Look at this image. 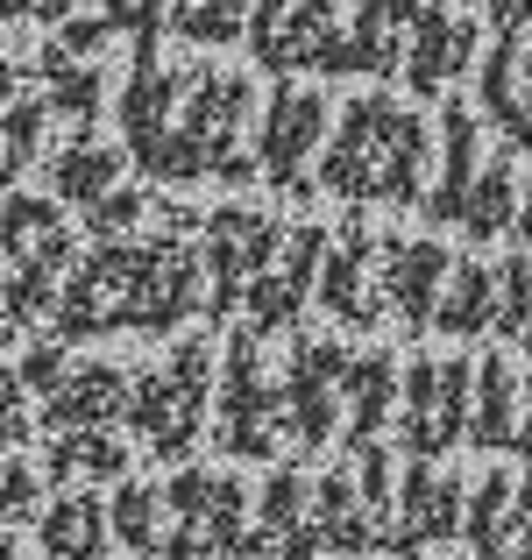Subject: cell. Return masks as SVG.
Listing matches in <instances>:
<instances>
[{
  "instance_id": "cell-1",
  "label": "cell",
  "mask_w": 532,
  "mask_h": 560,
  "mask_svg": "<svg viewBox=\"0 0 532 560\" xmlns=\"http://www.w3.org/2000/svg\"><path fill=\"white\" fill-rule=\"evenodd\" d=\"M320 185L334 199H355V206H412L426 185V121L391 93H369V100H348L342 121H327V142H320Z\"/></svg>"
},
{
  "instance_id": "cell-2",
  "label": "cell",
  "mask_w": 532,
  "mask_h": 560,
  "mask_svg": "<svg viewBox=\"0 0 532 560\" xmlns=\"http://www.w3.org/2000/svg\"><path fill=\"white\" fill-rule=\"evenodd\" d=\"M248 93L242 71H213V65H192L185 71V100H177V121L171 136L142 156L157 185H192V178H220V185H248L256 178V156H248L242 128H248Z\"/></svg>"
},
{
  "instance_id": "cell-3",
  "label": "cell",
  "mask_w": 532,
  "mask_h": 560,
  "mask_svg": "<svg viewBox=\"0 0 532 560\" xmlns=\"http://www.w3.org/2000/svg\"><path fill=\"white\" fill-rule=\"evenodd\" d=\"M206 405H213V348L185 334L157 370L128 376L122 425L157 454V462H185L192 440H199V425H206Z\"/></svg>"
},
{
  "instance_id": "cell-4",
  "label": "cell",
  "mask_w": 532,
  "mask_h": 560,
  "mask_svg": "<svg viewBox=\"0 0 532 560\" xmlns=\"http://www.w3.org/2000/svg\"><path fill=\"white\" fill-rule=\"evenodd\" d=\"M242 511H248V497H242V482L228 476V468H185V476H171V490H164V518H171V533H164V547L157 553H171V560H256L263 553V539L242 525Z\"/></svg>"
},
{
  "instance_id": "cell-5",
  "label": "cell",
  "mask_w": 532,
  "mask_h": 560,
  "mask_svg": "<svg viewBox=\"0 0 532 560\" xmlns=\"http://www.w3.org/2000/svg\"><path fill=\"white\" fill-rule=\"evenodd\" d=\"M213 405H220V454L263 462V454L285 447V411H277V390L263 383V334H248V327L228 334Z\"/></svg>"
},
{
  "instance_id": "cell-6",
  "label": "cell",
  "mask_w": 532,
  "mask_h": 560,
  "mask_svg": "<svg viewBox=\"0 0 532 560\" xmlns=\"http://www.w3.org/2000/svg\"><path fill=\"white\" fill-rule=\"evenodd\" d=\"M397 397H405V405H397L391 419L405 425V447L419 454V462L448 454L469 425V355H419L412 376L397 383Z\"/></svg>"
},
{
  "instance_id": "cell-7",
  "label": "cell",
  "mask_w": 532,
  "mask_h": 560,
  "mask_svg": "<svg viewBox=\"0 0 532 560\" xmlns=\"http://www.w3.org/2000/svg\"><path fill=\"white\" fill-rule=\"evenodd\" d=\"M277 220L256 213V206H220L213 220H206V248H199V270H206V313L228 319L234 305H242L248 277L270 270L277 256Z\"/></svg>"
},
{
  "instance_id": "cell-8",
  "label": "cell",
  "mask_w": 532,
  "mask_h": 560,
  "mask_svg": "<svg viewBox=\"0 0 532 560\" xmlns=\"http://www.w3.org/2000/svg\"><path fill=\"white\" fill-rule=\"evenodd\" d=\"M327 93H313V85H277L270 107H263L256 121V178H270L277 191H305V164L320 156V142H327Z\"/></svg>"
},
{
  "instance_id": "cell-9",
  "label": "cell",
  "mask_w": 532,
  "mask_h": 560,
  "mask_svg": "<svg viewBox=\"0 0 532 560\" xmlns=\"http://www.w3.org/2000/svg\"><path fill=\"white\" fill-rule=\"evenodd\" d=\"M320 248H327V228H313V220H299V228L277 234L270 270L248 277L242 305H234L248 334H285V327H299V305L313 299V277H320Z\"/></svg>"
},
{
  "instance_id": "cell-10",
  "label": "cell",
  "mask_w": 532,
  "mask_h": 560,
  "mask_svg": "<svg viewBox=\"0 0 532 560\" xmlns=\"http://www.w3.org/2000/svg\"><path fill=\"white\" fill-rule=\"evenodd\" d=\"M348 348L320 341V334H299L285 362V383H277V411H285V440L299 447H327L334 419H342V397H334V376H342Z\"/></svg>"
},
{
  "instance_id": "cell-11",
  "label": "cell",
  "mask_w": 532,
  "mask_h": 560,
  "mask_svg": "<svg viewBox=\"0 0 532 560\" xmlns=\"http://www.w3.org/2000/svg\"><path fill=\"white\" fill-rule=\"evenodd\" d=\"M313 299L327 305L342 327H377L383 319V291H377V228L362 220H342V234H327L320 248V277H313Z\"/></svg>"
},
{
  "instance_id": "cell-12",
  "label": "cell",
  "mask_w": 532,
  "mask_h": 560,
  "mask_svg": "<svg viewBox=\"0 0 532 560\" xmlns=\"http://www.w3.org/2000/svg\"><path fill=\"white\" fill-rule=\"evenodd\" d=\"M469 57H476V14H462L454 0H419L405 28V57H397L412 93H448L469 71Z\"/></svg>"
},
{
  "instance_id": "cell-13",
  "label": "cell",
  "mask_w": 532,
  "mask_h": 560,
  "mask_svg": "<svg viewBox=\"0 0 532 560\" xmlns=\"http://www.w3.org/2000/svg\"><path fill=\"white\" fill-rule=\"evenodd\" d=\"M334 8H342V0H256L248 22H242L256 65H270V71L320 65V50H327V36H334Z\"/></svg>"
},
{
  "instance_id": "cell-14",
  "label": "cell",
  "mask_w": 532,
  "mask_h": 560,
  "mask_svg": "<svg viewBox=\"0 0 532 560\" xmlns=\"http://www.w3.org/2000/svg\"><path fill=\"white\" fill-rule=\"evenodd\" d=\"M440 277H448V242L433 234H377V291H383V313L405 319V327H426L440 299Z\"/></svg>"
},
{
  "instance_id": "cell-15",
  "label": "cell",
  "mask_w": 532,
  "mask_h": 560,
  "mask_svg": "<svg viewBox=\"0 0 532 560\" xmlns=\"http://www.w3.org/2000/svg\"><path fill=\"white\" fill-rule=\"evenodd\" d=\"M412 14H419V0H355V28H348V36L334 28L313 71H334V79H348V71L391 79L397 57H405V28H412Z\"/></svg>"
},
{
  "instance_id": "cell-16",
  "label": "cell",
  "mask_w": 532,
  "mask_h": 560,
  "mask_svg": "<svg viewBox=\"0 0 532 560\" xmlns=\"http://www.w3.org/2000/svg\"><path fill=\"white\" fill-rule=\"evenodd\" d=\"M177 100H185V71L164 65L157 43H136V57H128V85H122V136H128V156H136V164L171 136Z\"/></svg>"
},
{
  "instance_id": "cell-17",
  "label": "cell",
  "mask_w": 532,
  "mask_h": 560,
  "mask_svg": "<svg viewBox=\"0 0 532 560\" xmlns=\"http://www.w3.org/2000/svg\"><path fill=\"white\" fill-rule=\"evenodd\" d=\"M462 497L469 490L448 476V468H433V462L412 454V468L397 476V533H391V547L419 553V547H433V539H454L462 533Z\"/></svg>"
},
{
  "instance_id": "cell-18",
  "label": "cell",
  "mask_w": 532,
  "mask_h": 560,
  "mask_svg": "<svg viewBox=\"0 0 532 560\" xmlns=\"http://www.w3.org/2000/svg\"><path fill=\"white\" fill-rule=\"evenodd\" d=\"M128 411V376L114 362H65V376L43 390V425L71 433V425H122Z\"/></svg>"
},
{
  "instance_id": "cell-19",
  "label": "cell",
  "mask_w": 532,
  "mask_h": 560,
  "mask_svg": "<svg viewBox=\"0 0 532 560\" xmlns=\"http://www.w3.org/2000/svg\"><path fill=\"white\" fill-rule=\"evenodd\" d=\"M334 397H342V411H348V440H377L397 411V355L391 348L348 355L342 376H334Z\"/></svg>"
},
{
  "instance_id": "cell-20",
  "label": "cell",
  "mask_w": 532,
  "mask_h": 560,
  "mask_svg": "<svg viewBox=\"0 0 532 560\" xmlns=\"http://www.w3.org/2000/svg\"><path fill=\"white\" fill-rule=\"evenodd\" d=\"M305 504H313V518H305L313 553H362V547H377V511L355 497L348 468H327L320 490H305Z\"/></svg>"
},
{
  "instance_id": "cell-21",
  "label": "cell",
  "mask_w": 532,
  "mask_h": 560,
  "mask_svg": "<svg viewBox=\"0 0 532 560\" xmlns=\"http://www.w3.org/2000/svg\"><path fill=\"white\" fill-rule=\"evenodd\" d=\"M519 28H497V50L483 57V79H476V100L483 114L497 121V136L511 150H532V100H525V79H519Z\"/></svg>"
},
{
  "instance_id": "cell-22",
  "label": "cell",
  "mask_w": 532,
  "mask_h": 560,
  "mask_svg": "<svg viewBox=\"0 0 532 560\" xmlns=\"http://www.w3.org/2000/svg\"><path fill=\"white\" fill-rule=\"evenodd\" d=\"M490 313H497V277L476 256H448V277H440L426 327H440L448 341H476V334H490Z\"/></svg>"
},
{
  "instance_id": "cell-23",
  "label": "cell",
  "mask_w": 532,
  "mask_h": 560,
  "mask_svg": "<svg viewBox=\"0 0 532 560\" xmlns=\"http://www.w3.org/2000/svg\"><path fill=\"white\" fill-rule=\"evenodd\" d=\"M469 178H476V114H469V100H448V107H440V185L426 191V213H433L440 228L462 220Z\"/></svg>"
},
{
  "instance_id": "cell-24",
  "label": "cell",
  "mask_w": 532,
  "mask_h": 560,
  "mask_svg": "<svg viewBox=\"0 0 532 560\" xmlns=\"http://www.w3.org/2000/svg\"><path fill=\"white\" fill-rule=\"evenodd\" d=\"M43 476H50V482H71V476L122 482L128 476V440H122V425H71V433H50Z\"/></svg>"
},
{
  "instance_id": "cell-25",
  "label": "cell",
  "mask_w": 532,
  "mask_h": 560,
  "mask_svg": "<svg viewBox=\"0 0 532 560\" xmlns=\"http://www.w3.org/2000/svg\"><path fill=\"white\" fill-rule=\"evenodd\" d=\"M256 539L263 553H285V560H313V533H305V476L299 468H270L256 497Z\"/></svg>"
},
{
  "instance_id": "cell-26",
  "label": "cell",
  "mask_w": 532,
  "mask_h": 560,
  "mask_svg": "<svg viewBox=\"0 0 532 560\" xmlns=\"http://www.w3.org/2000/svg\"><path fill=\"white\" fill-rule=\"evenodd\" d=\"M476 447H511V433H519V362L511 355H483L476 370V405H469V425H462Z\"/></svg>"
},
{
  "instance_id": "cell-27",
  "label": "cell",
  "mask_w": 532,
  "mask_h": 560,
  "mask_svg": "<svg viewBox=\"0 0 532 560\" xmlns=\"http://www.w3.org/2000/svg\"><path fill=\"white\" fill-rule=\"evenodd\" d=\"M36 539H43L50 560H100L107 553V504L85 497V490L57 497V504L36 518Z\"/></svg>"
},
{
  "instance_id": "cell-28",
  "label": "cell",
  "mask_w": 532,
  "mask_h": 560,
  "mask_svg": "<svg viewBox=\"0 0 532 560\" xmlns=\"http://www.w3.org/2000/svg\"><path fill=\"white\" fill-rule=\"evenodd\" d=\"M122 171H128V156L122 150H107V142H65V150L50 156V191L57 199H71V206H93L100 191H114L122 185Z\"/></svg>"
},
{
  "instance_id": "cell-29",
  "label": "cell",
  "mask_w": 532,
  "mask_h": 560,
  "mask_svg": "<svg viewBox=\"0 0 532 560\" xmlns=\"http://www.w3.org/2000/svg\"><path fill=\"white\" fill-rule=\"evenodd\" d=\"M511 206H519V171H511V156L476 164V178H469V191H462V220H454V228H469V242H497V234H511Z\"/></svg>"
},
{
  "instance_id": "cell-30",
  "label": "cell",
  "mask_w": 532,
  "mask_h": 560,
  "mask_svg": "<svg viewBox=\"0 0 532 560\" xmlns=\"http://www.w3.org/2000/svg\"><path fill=\"white\" fill-rule=\"evenodd\" d=\"M36 71H43V107L71 128H85L107 100V79H100L93 57H36Z\"/></svg>"
},
{
  "instance_id": "cell-31",
  "label": "cell",
  "mask_w": 532,
  "mask_h": 560,
  "mask_svg": "<svg viewBox=\"0 0 532 560\" xmlns=\"http://www.w3.org/2000/svg\"><path fill=\"white\" fill-rule=\"evenodd\" d=\"M511 468H490L476 482V497H462V533H469V553L476 560H505L511 553Z\"/></svg>"
},
{
  "instance_id": "cell-32",
  "label": "cell",
  "mask_w": 532,
  "mask_h": 560,
  "mask_svg": "<svg viewBox=\"0 0 532 560\" xmlns=\"http://www.w3.org/2000/svg\"><path fill=\"white\" fill-rule=\"evenodd\" d=\"M248 8L256 0H171L164 28H177L185 43H206V50H228V43H242Z\"/></svg>"
},
{
  "instance_id": "cell-33",
  "label": "cell",
  "mask_w": 532,
  "mask_h": 560,
  "mask_svg": "<svg viewBox=\"0 0 532 560\" xmlns=\"http://www.w3.org/2000/svg\"><path fill=\"white\" fill-rule=\"evenodd\" d=\"M107 533H122L136 553H157L164 547V490L150 482H114V504H107Z\"/></svg>"
},
{
  "instance_id": "cell-34",
  "label": "cell",
  "mask_w": 532,
  "mask_h": 560,
  "mask_svg": "<svg viewBox=\"0 0 532 560\" xmlns=\"http://www.w3.org/2000/svg\"><path fill=\"white\" fill-rule=\"evenodd\" d=\"M490 277H497V313H490V327L505 334V341H525V327H532V262H525V248H519V256H505Z\"/></svg>"
},
{
  "instance_id": "cell-35",
  "label": "cell",
  "mask_w": 532,
  "mask_h": 560,
  "mask_svg": "<svg viewBox=\"0 0 532 560\" xmlns=\"http://www.w3.org/2000/svg\"><path fill=\"white\" fill-rule=\"evenodd\" d=\"M43 121H50V107H43V100H8V114H0V156H8L14 171L36 164V150H43Z\"/></svg>"
},
{
  "instance_id": "cell-36",
  "label": "cell",
  "mask_w": 532,
  "mask_h": 560,
  "mask_svg": "<svg viewBox=\"0 0 532 560\" xmlns=\"http://www.w3.org/2000/svg\"><path fill=\"white\" fill-rule=\"evenodd\" d=\"M57 228V206L50 199H0V256H22L28 242H43V234Z\"/></svg>"
},
{
  "instance_id": "cell-37",
  "label": "cell",
  "mask_w": 532,
  "mask_h": 560,
  "mask_svg": "<svg viewBox=\"0 0 532 560\" xmlns=\"http://www.w3.org/2000/svg\"><path fill=\"white\" fill-rule=\"evenodd\" d=\"M355 447V497H362L369 511H391V447H383V440H348Z\"/></svg>"
},
{
  "instance_id": "cell-38",
  "label": "cell",
  "mask_w": 532,
  "mask_h": 560,
  "mask_svg": "<svg viewBox=\"0 0 532 560\" xmlns=\"http://www.w3.org/2000/svg\"><path fill=\"white\" fill-rule=\"evenodd\" d=\"M142 213H150V199H142V191H100L93 206H85V228L100 234V242H114V234H136L142 228Z\"/></svg>"
},
{
  "instance_id": "cell-39",
  "label": "cell",
  "mask_w": 532,
  "mask_h": 560,
  "mask_svg": "<svg viewBox=\"0 0 532 560\" xmlns=\"http://www.w3.org/2000/svg\"><path fill=\"white\" fill-rule=\"evenodd\" d=\"M107 36H114V28H107V14H79V8H71L65 22L50 28L43 57H100V50H107Z\"/></svg>"
},
{
  "instance_id": "cell-40",
  "label": "cell",
  "mask_w": 532,
  "mask_h": 560,
  "mask_svg": "<svg viewBox=\"0 0 532 560\" xmlns=\"http://www.w3.org/2000/svg\"><path fill=\"white\" fill-rule=\"evenodd\" d=\"M164 8H171V0H107V28H114V36H136V43H157Z\"/></svg>"
},
{
  "instance_id": "cell-41",
  "label": "cell",
  "mask_w": 532,
  "mask_h": 560,
  "mask_svg": "<svg viewBox=\"0 0 532 560\" xmlns=\"http://www.w3.org/2000/svg\"><path fill=\"white\" fill-rule=\"evenodd\" d=\"M65 362H71V355H65V341H36L22 362H14V376H22V390H28V397H43L57 376H65Z\"/></svg>"
},
{
  "instance_id": "cell-42",
  "label": "cell",
  "mask_w": 532,
  "mask_h": 560,
  "mask_svg": "<svg viewBox=\"0 0 532 560\" xmlns=\"http://www.w3.org/2000/svg\"><path fill=\"white\" fill-rule=\"evenodd\" d=\"M36 468H28V462H8V468H0V533H8V525L14 518H22V511L28 504H36Z\"/></svg>"
},
{
  "instance_id": "cell-43",
  "label": "cell",
  "mask_w": 532,
  "mask_h": 560,
  "mask_svg": "<svg viewBox=\"0 0 532 560\" xmlns=\"http://www.w3.org/2000/svg\"><path fill=\"white\" fill-rule=\"evenodd\" d=\"M22 376H14V370H0V454H8L14 447V440H22L28 433V405H22Z\"/></svg>"
},
{
  "instance_id": "cell-44",
  "label": "cell",
  "mask_w": 532,
  "mask_h": 560,
  "mask_svg": "<svg viewBox=\"0 0 532 560\" xmlns=\"http://www.w3.org/2000/svg\"><path fill=\"white\" fill-rule=\"evenodd\" d=\"M511 539H519V560H532V476L511 482Z\"/></svg>"
},
{
  "instance_id": "cell-45",
  "label": "cell",
  "mask_w": 532,
  "mask_h": 560,
  "mask_svg": "<svg viewBox=\"0 0 532 560\" xmlns=\"http://www.w3.org/2000/svg\"><path fill=\"white\" fill-rule=\"evenodd\" d=\"M490 22H497V28H519V22H532V0H490Z\"/></svg>"
},
{
  "instance_id": "cell-46",
  "label": "cell",
  "mask_w": 532,
  "mask_h": 560,
  "mask_svg": "<svg viewBox=\"0 0 532 560\" xmlns=\"http://www.w3.org/2000/svg\"><path fill=\"white\" fill-rule=\"evenodd\" d=\"M511 234H519V242L532 248V178L519 185V206H511Z\"/></svg>"
},
{
  "instance_id": "cell-47",
  "label": "cell",
  "mask_w": 532,
  "mask_h": 560,
  "mask_svg": "<svg viewBox=\"0 0 532 560\" xmlns=\"http://www.w3.org/2000/svg\"><path fill=\"white\" fill-rule=\"evenodd\" d=\"M519 433H511V447H519V454H532V370H525V390H519Z\"/></svg>"
},
{
  "instance_id": "cell-48",
  "label": "cell",
  "mask_w": 532,
  "mask_h": 560,
  "mask_svg": "<svg viewBox=\"0 0 532 560\" xmlns=\"http://www.w3.org/2000/svg\"><path fill=\"white\" fill-rule=\"evenodd\" d=\"M71 8H79V0H36V8H28V14H43V22H65Z\"/></svg>"
},
{
  "instance_id": "cell-49",
  "label": "cell",
  "mask_w": 532,
  "mask_h": 560,
  "mask_svg": "<svg viewBox=\"0 0 532 560\" xmlns=\"http://www.w3.org/2000/svg\"><path fill=\"white\" fill-rule=\"evenodd\" d=\"M28 8H36V0H0V22H22Z\"/></svg>"
},
{
  "instance_id": "cell-50",
  "label": "cell",
  "mask_w": 532,
  "mask_h": 560,
  "mask_svg": "<svg viewBox=\"0 0 532 560\" xmlns=\"http://www.w3.org/2000/svg\"><path fill=\"white\" fill-rule=\"evenodd\" d=\"M8 100H14V65L0 57V107H8Z\"/></svg>"
},
{
  "instance_id": "cell-51",
  "label": "cell",
  "mask_w": 532,
  "mask_h": 560,
  "mask_svg": "<svg viewBox=\"0 0 532 560\" xmlns=\"http://www.w3.org/2000/svg\"><path fill=\"white\" fill-rule=\"evenodd\" d=\"M519 79H525V100H532V50H519Z\"/></svg>"
},
{
  "instance_id": "cell-52",
  "label": "cell",
  "mask_w": 532,
  "mask_h": 560,
  "mask_svg": "<svg viewBox=\"0 0 532 560\" xmlns=\"http://www.w3.org/2000/svg\"><path fill=\"white\" fill-rule=\"evenodd\" d=\"M8 185H14V164H8V156H0V199H8Z\"/></svg>"
}]
</instances>
